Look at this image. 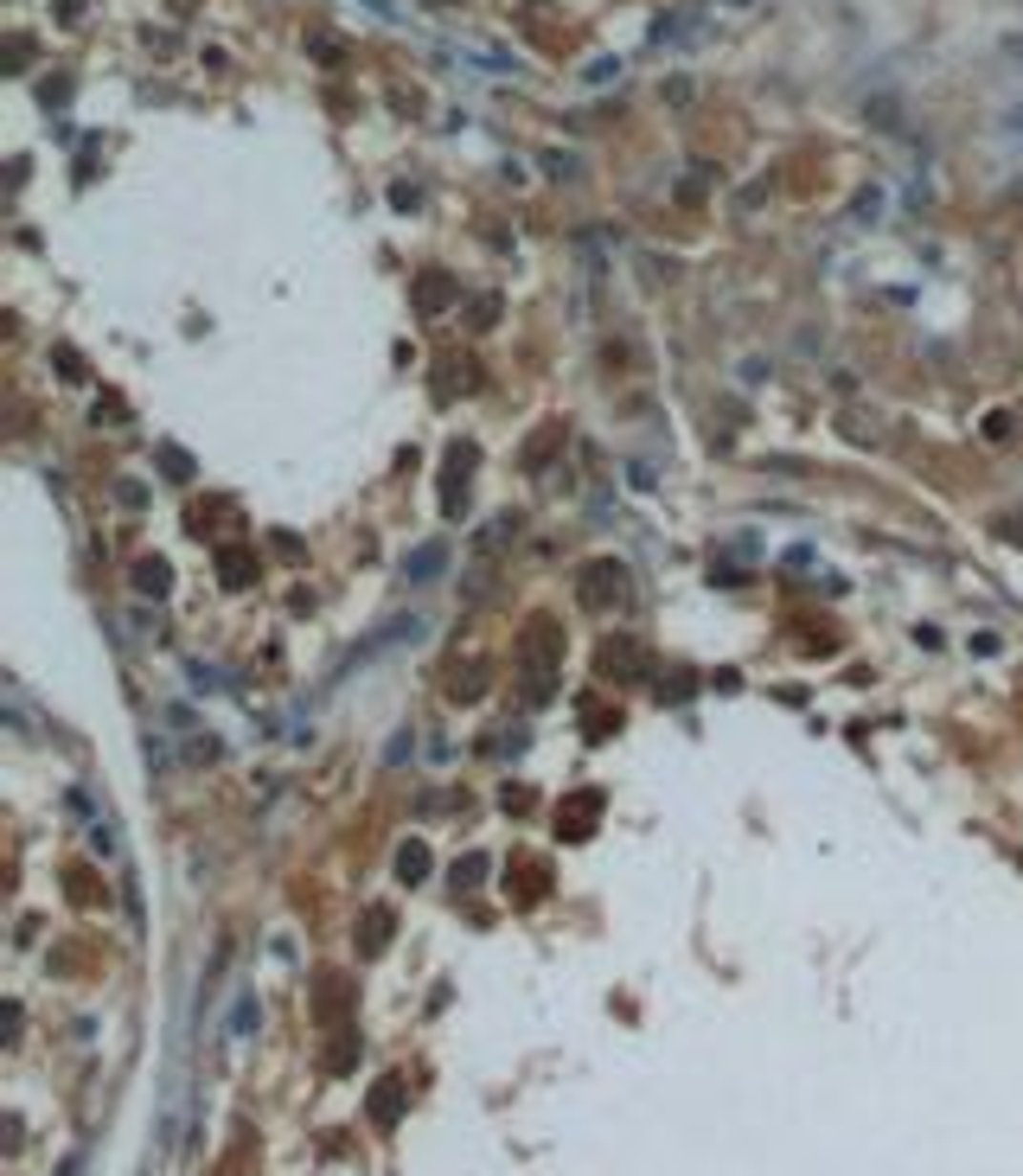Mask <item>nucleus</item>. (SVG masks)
<instances>
[{
    "mask_svg": "<svg viewBox=\"0 0 1023 1176\" xmlns=\"http://www.w3.org/2000/svg\"><path fill=\"white\" fill-rule=\"evenodd\" d=\"M416 633H428V621H423V614H397V621H384V627H378V633H371L365 646H352V652L340 659V671H352V665H365V659H378V652H390V646L416 640Z\"/></svg>",
    "mask_w": 1023,
    "mask_h": 1176,
    "instance_id": "obj_1",
    "label": "nucleus"
},
{
    "mask_svg": "<svg viewBox=\"0 0 1023 1176\" xmlns=\"http://www.w3.org/2000/svg\"><path fill=\"white\" fill-rule=\"evenodd\" d=\"M582 601H589V608L627 601V569H620V563H589V569H582Z\"/></svg>",
    "mask_w": 1023,
    "mask_h": 1176,
    "instance_id": "obj_2",
    "label": "nucleus"
},
{
    "mask_svg": "<svg viewBox=\"0 0 1023 1176\" xmlns=\"http://www.w3.org/2000/svg\"><path fill=\"white\" fill-rule=\"evenodd\" d=\"M442 569H448V544H442V537H435V544H423V550H416V556H404V582H409V588H423V582H435V576H442Z\"/></svg>",
    "mask_w": 1023,
    "mask_h": 1176,
    "instance_id": "obj_3",
    "label": "nucleus"
},
{
    "mask_svg": "<svg viewBox=\"0 0 1023 1176\" xmlns=\"http://www.w3.org/2000/svg\"><path fill=\"white\" fill-rule=\"evenodd\" d=\"M371 1119H378L384 1132L404 1119V1081H397V1074H384L378 1087H371Z\"/></svg>",
    "mask_w": 1023,
    "mask_h": 1176,
    "instance_id": "obj_4",
    "label": "nucleus"
},
{
    "mask_svg": "<svg viewBox=\"0 0 1023 1176\" xmlns=\"http://www.w3.org/2000/svg\"><path fill=\"white\" fill-rule=\"evenodd\" d=\"M390 934H397V915H390V908H365V920H359V953H384V946H390Z\"/></svg>",
    "mask_w": 1023,
    "mask_h": 1176,
    "instance_id": "obj_5",
    "label": "nucleus"
},
{
    "mask_svg": "<svg viewBox=\"0 0 1023 1176\" xmlns=\"http://www.w3.org/2000/svg\"><path fill=\"white\" fill-rule=\"evenodd\" d=\"M167 582H173V569H167V563H160V556H148V563H135V588H141V595H148V601H160V595H167Z\"/></svg>",
    "mask_w": 1023,
    "mask_h": 1176,
    "instance_id": "obj_6",
    "label": "nucleus"
},
{
    "mask_svg": "<svg viewBox=\"0 0 1023 1176\" xmlns=\"http://www.w3.org/2000/svg\"><path fill=\"white\" fill-rule=\"evenodd\" d=\"M256 1023H262V1010H256V998H250V991H237V1010H231V1036H237V1042H250V1036H256Z\"/></svg>",
    "mask_w": 1023,
    "mask_h": 1176,
    "instance_id": "obj_7",
    "label": "nucleus"
},
{
    "mask_svg": "<svg viewBox=\"0 0 1023 1176\" xmlns=\"http://www.w3.org/2000/svg\"><path fill=\"white\" fill-rule=\"evenodd\" d=\"M428 877V851L423 844H404V851H397V882H423Z\"/></svg>",
    "mask_w": 1023,
    "mask_h": 1176,
    "instance_id": "obj_8",
    "label": "nucleus"
},
{
    "mask_svg": "<svg viewBox=\"0 0 1023 1176\" xmlns=\"http://www.w3.org/2000/svg\"><path fill=\"white\" fill-rule=\"evenodd\" d=\"M218 754H224V749H218V735H186V761H192V768H198V761L212 768Z\"/></svg>",
    "mask_w": 1023,
    "mask_h": 1176,
    "instance_id": "obj_9",
    "label": "nucleus"
},
{
    "mask_svg": "<svg viewBox=\"0 0 1023 1176\" xmlns=\"http://www.w3.org/2000/svg\"><path fill=\"white\" fill-rule=\"evenodd\" d=\"M851 217H857V224H876V217H883V193H876V186H870V193H857Z\"/></svg>",
    "mask_w": 1023,
    "mask_h": 1176,
    "instance_id": "obj_10",
    "label": "nucleus"
},
{
    "mask_svg": "<svg viewBox=\"0 0 1023 1176\" xmlns=\"http://www.w3.org/2000/svg\"><path fill=\"white\" fill-rule=\"evenodd\" d=\"M480 877H487V856H468V863H454V889H473Z\"/></svg>",
    "mask_w": 1023,
    "mask_h": 1176,
    "instance_id": "obj_11",
    "label": "nucleus"
},
{
    "mask_svg": "<svg viewBox=\"0 0 1023 1176\" xmlns=\"http://www.w3.org/2000/svg\"><path fill=\"white\" fill-rule=\"evenodd\" d=\"M218 569H224V582H243V576H250V550H224Z\"/></svg>",
    "mask_w": 1023,
    "mask_h": 1176,
    "instance_id": "obj_12",
    "label": "nucleus"
},
{
    "mask_svg": "<svg viewBox=\"0 0 1023 1176\" xmlns=\"http://www.w3.org/2000/svg\"><path fill=\"white\" fill-rule=\"evenodd\" d=\"M423 281H428V288H423V314H435V307H448V288H442L448 276H423Z\"/></svg>",
    "mask_w": 1023,
    "mask_h": 1176,
    "instance_id": "obj_13",
    "label": "nucleus"
},
{
    "mask_svg": "<svg viewBox=\"0 0 1023 1176\" xmlns=\"http://www.w3.org/2000/svg\"><path fill=\"white\" fill-rule=\"evenodd\" d=\"M544 173H551V179H575V160L570 154H544Z\"/></svg>",
    "mask_w": 1023,
    "mask_h": 1176,
    "instance_id": "obj_14",
    "label": "nucleus"
},
{
    "mask_svg": "<svg viewBox=\"0 0 1023 1176\" xmlns=\"http://www.w3.org/2000/svg\"><path fill=\"white\" fill-rule=\"evenodd\" d=\"M186 678H192V685H205V691H218V685H224V678H218V671H212V665H198V659H192V665H186Z\"/></svg>",
    "mask_w": 1023,
    "mask_h": 1176,
    "instance_id": "obj_15",
    "label": "nucleus"
},
{
    "mask_svg": "<svg viewBox=\"0 0 1023 1176\" xmlns=\"http://www.w3.org/2000/svg\"><path fill=\"white\" fill-rule=\"evenodd\" d=\"M160 467H167L173 480H186V473H192V461H186V454H173V448H167V454H160Z\"/></svg>",
    "mask_w": 1023,
    "mask_h": 1176,
    "instance_id": "obj_16",
    "label": "nucleus"
}]
</instances>
